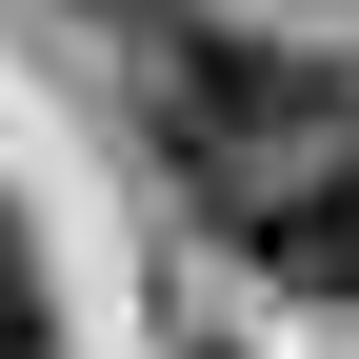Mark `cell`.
Returning a JSON list of instances; mask_svg holds the SVG:
<instances>
[{
	"label": "cell",
	"instance_id": "1",
	"mask_svg": "<svg viewBox=\"0 0 359 359\" xmlns=\"http://www.w3.org/2000/svg\"><path fill=\"white\" fill-rule=\"evenodd\" d=\"M160 160L200 180L219 219L259 200V180H299V160H339V80L299 60V40H219V20H160Z\"/></svg>",
	"mask_w": 359,
	"mask_h": 359
},
{
	"label": "cell",
	"instance_id": "2",
	"mask_svg": "<svg viewBox=\"0 0 359 359\" xmlns=\"http://www.w3.org/2000/svg\"><path fill=\"white\" fill-rule=\"evenodd\" d=\"M240 259H259L280 299H359V160L259 180V200H240Z\"/></svg>",
	"mask_w": 359,
	"mask_h": 359
},
{
	"label": "cell",
	"instance_id": "3",
	"mask_svg": "<svg viewBox=\"0 0 359 359\" xmlns=\"http://www.w3.org/2000/svg\"><path fill=\"white\" fill-rule=\"evenodd\" d=\"M0 359H60V299H40V259H20V219H0Z\"/></svg>",
	"mask_w": 359,
	"mask_h": 359
},
{
	"label": "cell",
	"instance_id": "4",
	"mask_svg": "<svg viewBox=\"0 0 359 359\" xmlns=\"http://www.w3.org/2000/svg\"><path fill=\"white\" fill-rule=\"evenodd\" d=\"M80 20H180V0H80Z\"/></svg>",
	"mask_w": 359,
	"mask_h": 359
}]
</instances>
